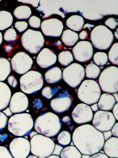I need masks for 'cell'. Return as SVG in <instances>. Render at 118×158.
Returning a JSON list of instances; mask_svg holds the SVG:
<instances>
[{"label": "cell", "mask_w": 118, "mask_h": 158, "mask_svg": "<svg viewBox=\"0 0 118 158\" xmlns=\"http://www.w3.org/2000/svg\"><path fill=\"white\" fill-rule=\"evenodd\" d=\"M72 140L81 155L88 156L100 152L105 142L103 133L90 124L81 125L74 130Z\"/></svg>", "instance_id": "6da1fadb"}, {"label": "cell", "mask_w": 118, "mask_h": 158, "mask_svg": "<svg viewBox=\"0 0 118 158\" xmlns=\"http://www.w3.org/2000/svg\"><path fill=\"white\" fill-rule=\"evenodd\" d=\"M37 133L47 137L59 135L61 129V120L58 115L52 112L40 114L34 124Z\"/></svg>", "instance_id": "7a4b0ae2"}, {"label": "cell", "mask_w": 118, "mask_h": 158, "mask_svg": "<svg viewBox=\"0 0 118 158\" xmlns=\"http://www.w3.org/2000/svg\"><path fill=\"white\" fill-rule=\"evenodd\" d=\"M34 124L33 117L29 113L16 114L8 120V129L16 136H27L32 131Z\"/></svg>", "instance_id": "3957f363"}, {"label": "cell", "mask_w": 118, "mask_h": 158, "mask_svg": "<svg viewBox=\"0 0 118 158\" xmlns=\"http://www.w3.org/2000/svg\"><path fill=\"white\" fill-rule=\"evenodd\" d=\"M30 152L38 158H46L53 154L55 143L50 138L37 135L31 139Z\"/></svg>", "instance_id": "277c9868"}, {"label": "cell", "mask_w": 118, "mask_h": 158, "mask_svg": "<svg viewBox=\"0 0 118 158\" xmlns=\"http://www.w3.org/2000/svg\"><path fill=\"white\" fill-rule=\"evenodd\" d=\"M100 95L101 89L98 83L91 79L84 81L77 91L79 100L87 105L96 104Z\"/></svg>", "instance_id": "5b68a950"}, {"label": "cell", "mask_w": 118, "mask_h": 158, "mask_svg": "<svg viewBox=\"0 0 118 158\" xmlns=\"http://www.w3.org/2000/svg\"><path fill=\"white\" fill-rule=\"evenodd\" d=\"M92 45L96 49L104 50L111 48L114 40L113 33L106 26L99 25L94 27L90 33Z\"/></svg>", "instance_id": "8992f818"}, {"label": "cell", "mask_w": 118, "mask_h": 158, "mask_svg": "<svg viewBox=\"0 0 118 158\" xmlns=\"http://www.w3.org/2000/svg\"><path fill=\"white\" fill-rule=\"evenodd\" d=\"M99 85L100 89L108 94H116L118 91V69L116 66H109L100 75Z\"/></svg>", "instance_id": "52a82bcc"}, {"label": "cell", "mask_w": 118, "mask_h": 158, "mask_svg": "<svg viewBox=\"0 0 118 158\" xmlns=\"http://www.w3.org/2000/svg\"><path fill=\"white\" fill-rule=\"evenodd\" d=\"M43 78L39 72L31 71L23 75L20 79V88L24 93L34 94L41 89Z\"/></svg>", "instance_id": "ba28073f"}, {"label": "cell", "mask_w": 118, "mask_h": 158, "mask_svg": "<svg viewBox=\"0 0 118 158\" xmlns=\"http://www.w3.org/2000/svg\"><path fill=\"white\" fill-rule=\"evenodd\" d=\"M21 42L26 50L31 54H37L44 46L45 40L40 31L29 29L22 35Z\"/></svg>", "instance_id": "9c48e42d"}, {"label": "cell", "mask_w": 118, "mask_h": 158, "mask_svg": "<svg viewBox=\"0 0 118 158\" xmlns=\"http://www.w3.org/2000/svg\"><path fill=\"white\" fill-rule=\"evenodd\" d=\"M85 71L82 65L73 63L64 69L62 73L63 80L72 88H76L85 78Z\"/></svg>", "instance_id": "30bf717a"}, {"label": "cell", "mask_w": 118, "mask_h": 158, "mask_svg": "<svg viewBox=\"0 0 118 158\" xmlns=\"http://www.w3.org/2000/svg\"><path fill=\"white\" fill-rule=\"evenodd\" d=\"M115 123L116 119L109 111L100 110L93 115V126L102 133L111 131Z\"/></svg>", "instance_id": "8fae6325"}, {"label": "cell", "mask_w": 118, "mask_h": 158, "mask_svg": "<svg viewBox=\"0 0 118 158\" xmlns=\"http://www.w3.org/2000/svg\"><path fill=\"white\" fill-rule=\"evenodd\" d=\"M10 64L15 72L20 75H24L32 68L33 60L28 54L20 52L15 54L12 58Z\"/></svg>", "instance_id": "7c38bea8"}, {"label": "cell", "mask_w": 118, "mask_h": 158, "mask_svg": "<svg viewBox=\"0 0 118 158\" xmlns=\"http://www.w3.org/2000/svg\"><path fill=\"white\" fill-rule=\"evenodd\" d=\"M9 149L14 158H27L30 153L29 140L24 137L15 138L10 144Z\"/></svg>", "instance_id": "4fadbf2b"}, {"label": "cell", "mask_w": 118, "mask_h": 158, "mask_svg": "<svg viewBox=\"0 0 118 158\" xmlns=\"http://www.w3.org/2000/svg\"><path fill=\"white\" fill-rule=\"evenodd\" d=\"M73 53V56L78 62H88L93 56V46L88 41H81L74 47Z\"/></svg>", "instance_id": "5bb4252c"}, {"label": "cell", "mask_w": 118, "mask_h": 158, "mask_svg": "<svg viewBox=\"0 0 118 158\" xmlns=\"http://www.w3.org/2000/svg\"><path fill=\"white\" fill-rule=\"evenodd\" d=\"M72 117L76 123L85 124L92 121L93 113L89 106L84 103H81L74 108Z\"/></svg>", "instance_id": "9a60e30c"}, {"label": "cell", "mask_w": 118, "mask_h": 158, "mask_svg": "<svg viewBox=\"0 0 118 158\" xmlns=\"http://www.w3.org/2000/svg\"><path fill=\"white\" fill-rule=\"evenodd\" d=\"M73 102V98L66 90H63L59 95L50 102L53 110L57 113H62L70 108Z\"/></svg>", "instance_id": "2e32d148"}, {"label": "cell", "mask_w": 118, "mask_h": 158, "mask_svg": "<svg viewBox=\"0 0 118 158\" xmlns=\"http://www.w3.org/2000/svg\"><path fill=\"white\" fill-rule=\"evenodd\" d=\"M41 29L45 36L58 37L63 33V24L59 19H50L41 23Z\"/></svg>", "instance_id": "e0dca14e"}, {"label": "cell", "mask_w": 118, "mask_h": 158, "mask_svg": "<svg viewBox=\"0 0 118 158\" xmlns=\"http://www.w3.org/2000/svg\"><path fill=\"white\" fill-rule=\"evenodd\" d=\"M10 109L12 113L20 114L29 107V100L25 94L17 92L12 96L10 102Z\"/></svg>", "instance_id": "ac0fdd59"}, {"label": "cell", "mask_w": 118, "mask_h": 158, "mask_svg": "<svg viewBox=\"0 0 118 158\" xmlns=\"http://www.w3.org/2000/svg\"><path fill=\"white\" fill-rule=\"evenodd\" d=\"M36 60L37 64L41 68H48L56 64L57 56L52 50L44 48L39 53Z\"/></svg>", "instance_id": "d6986e66"}, {"label": "cell", "mask_w": 118, "mask_h": 158, "mask_svg": "<svg viewBox=\"0 0 118 158\" xmlns=\"http://www.w3.org/2000/svg\"><path fill=\"white\" fill-rule=\"evenodd\" d=\"M104 154L109 158H118V137H111L104 142L103 147Z\"/></svg>", "instance_id": "ffe728a7"}, {"label": "cell", "mask_w": 118, "mask_h": 158, "mask_svg": "<svg viewBox=\"0 0 118 158\" xmlns=\"http://www.w3.org/2000/svg\"><path fill=\"white\" fill-rule=\"evenodd\" d=\"M11 98V91L7 85L0 82V111L7 108Z\"/></svg>", "instance_id": "44dd1931"}, {"label": "cell", "mask_w": 118, "mask_h": 158, "mask_svg": "<svg viewBox=\"0 0 118 158\" xmlns=\"http://www.w3.org/2000/svg\"><path fill=\"white\" fill-rule=\"evenodd\" d=\"M97 104L98 108L101 111H109L116 104V101L111 94L104 93L100 95Z\"/></svg>", "instance_id": "7402d4cb"}, {"label": "cell", "mask_w": 118, "mask_h": 158, "mask_svg": "<svg viewBox=\"0 0 118 158\" xmlns=\"http://www.w3.org/2000/svg\"><path fill=\"white\" fill-rule=\"evenodd\" d=\"M85 20L83 17L78 15L70 16L66 21V26L73 31H80L83 28Z\"/></svg>", "instance_id": "603a6c76"}, {"label": "cell", "mask_w": 118, "mask_h": 158, "mask_svg": "<svg viewBox=\"0 0 118 158\" xmlns=\"http://www.w3.org/2000/svg\"><path fill=\"white\" fill-rule=\"evenodd\" d=\"M45 80L49 84H56L62 79V71L59 67H53L45 73Z\"/></svg>", "instance_id": "cb8c5ba5"}, {"label": "cell", "mask_w": 118, "mask_h": 158, "mask_svg": "<svg viewBox=\"0 0 118 158\" xmlns=\"http://www.w3.org/2000/svg\"><path fill=\"white\" fill-rule=\"evenodd\" d=\"M79 39L78 34L70 29H66L62 33L61 40L68 47L73 46L77 43Z\"/></svg>", "instance_id": "d4e9b609"}, {"label": "cell", "mask_w": 118, "mask_h": 158, "mask_svg": "<svg viewBox=\"0 0 118 158\" xmlns=\"http://www.w3.org/2000/svg\"><path fill=\"white\" fill-rule=\"evenodd\" d=\"M13 23V17L7 11H0V30L2 31L9 28Z\"/></svg>", "instance_id": "484cf974"}, {"label": "cell", "mask_w": 118, "mask_h": 158, "mask_svg": "<svg viewBox=\"0 0 118 158\" xmlns=\"http://www.w3.org/2000/svg\"><path fill=\"white\" fill-rule=\"evenodd\" d=\"M11 70V67L9 60L6 58L0 57V82L7 78Z\"/></svg>", "instance_id": "4316f807"}, {"label": "cell", "mask_w": 118, "mask_h": 158, "mask_svg": "<svg viewBox=\"0 0 118 158\" xmlns=\"http://www.w3.org/2000/svg\"><path fill=\"white\" fill-rule=\"evenodd\" d=\"M81 153L74 146H69L63 148L61 151L60 158H81Z\"/></svg>", "instance_id": "83f0119b"}, {"label": "cell", "mask_w": 118, "mask_h": 158, "mask_svg": "<svg viewBox=\"0 0 118 158\" xmlns=\"http://www.w3.org/2000/svg\"><path fill=\"white\" fill-rule=\"evenodd\" d=\"M13 14L17 19L26 20L30 19L32 12L29 7L26 6H22L16 8L14 11Z\"/></svg>", "instance_id": "f1b7e54d"}, {"label": "cell", "mask_w": 118, "mask_h": 158, "mask_svg": "<svg viewBox=\"0 0 118 158\" xmlns=\"http://www.w3.org/2000/svg\"><path fill=\"white\" fill-rule=\"evenodd\" d=\"M85 71L86 77L90 79H96L100 73V69L94 64L87 65Z\"/></svg>", "instance_id": "f546056e"}, {"label": "cell", "mask_w": 118, "mask_h": 158, "mask_svg": "<svg viewBox=\"0 0 118 158\" xmlns=\"http://www.w3.org/2000/svg\"><path fill=\"white\" fill-rule=\"evenodd\" d=\"M59 63L64 66H68L73 61L72 53L69 51H63L58 56Z\"/></svg>", "instance_id": "4dcf8cb0"}, {"label": "cell", "mask_w": 118, "mask_h": 158, "mask_svg": "<svg viewBox=\"0 0 118 158\" xmlns=\"http://www.w3.org/2000/svg\"><path fill=\"white\" fill-rule=\"evenodd\" d=\"M93 60L95 63V65L98 67L102 68L103 66L106 65L108 61V55L106 53L98 52L94 55Z\"/></svg>", "instance_id": "1f68e13d"}, {"label": "cell", "mask_w": 118, "mask_h": 158, "mask_svg": "<svg viewBox=\"0 0 118 158\" xmlns=\"http://www.w3.org/2000/svg\"><path fill=\"white\" fill-rule=\"evenodd\" d=\"M72 136L68 131H63L60 132L57 136V142L59 145L61 146H68L71 143Z\"/></svg>", "instance_id": "d6a6232c"}, {"label": "cell", "mask_w": 118, "mask_h": 158, "mask_svg": "<svg viewBox=\"0 0 118 158\" xmlns=\"http://www.w3.org/2000/svg\"><path fill=\"white\" fill-rule=\"evenodd\" d=\"M108 59L110 62L113 65H118V43H115L109 52Z\"/></svg>", "instance_id": "836d02e7"}, {"label": "cell", "mask_w": 118, "mask_h": 158, "mask_svg": "<svg viewBox=\"0 0 118 158\" xmlns=\"http://www.w3.org/2000/svg\"><path fill=\"white\" fill-rule=\"evenodd\" d=\"M61 89L60 86L50 87L45 86L42 90V95L47 99H51L52 97Z\"/></svg>", "instance_id": "e575fe53"}, {"label": "cell", "mask_w": 118, "mask_h": 158, "mask_svg": "<svg viewBox=\"0 0 118 158\" xmlns=\"http://www.w3.org/2000/svg\"><path fill=\"white\" fill-rule=\"evenodd\" d=\"M17 39V35L14 29H8L6 31L4 35V39L8 42L13 43Z\"/></svg>", "instance_id": "d590c367"}, {"label": "cell", "mask_w": 118, "mask_h": 158, "mask_svg": "<svg viewBox=\"0 0 118 158\" xmlns=\"http://www.w3.org/2000/svg\"><path fill=\"white\" fill-rule=\"evenodd\" d=\"M30 26L35 29H39L41 26V20L37 16H32L29 20Z\"/></svg>", "instance_id": "8d00e7d4"}, {"label": "cell", "mask_w": 118, "mask_h": 158, "mask_svg": "<svg viewBox=\"0 0 118 158\" xmlns=\"http://www.w3.org/2000/svg\"><path fill=\"white\" fill-rule=\"evenodd\" d=\"M8 117L2 112L0 111V132L6 128L7 125Z\"/></svg>", "instance_id": "74e56055"}, {"label": "cell", "mask_w": 118, "mask_h": 158, "mask_svg": "<svg viewBox=\"0 0 118 158\" xmlns=\"http://www.w3.org/2000/svg\"><path fill=\"white\" fill-rule=\"evenodd\" d=\"M0 158H14L6 146H0Z\"/></svg>", "instance_id": "f35d334b"}, {"label": "cell", "mask_w": 118, "mask_h": 158, "mask_svg": "<svg viewBox=\"0 0 118 158\" xmlns=\"http://www.w3.org/2000/svg\"><path fill=\"white\" fill-rule=\"evenodd\" d=\"M104 24L110 29L114 30L118 27V22L116 19L111 17L106 20V22H104Z\"/></svg>", "instance_id": "ab89813d"}, {"label": "cell", "mask_w": 118, "mask_h": 158, "mask_svg": "<svg viewBox=\"0 0 118 158\" xmlns=\"http://www.w3.org/2000/svg\"><path fill=\"white\" fill-rule=\"evenodd\" d=\"M15 27L20 33H22L28 28V23L26 22H16L15 23Z\"/></svg>", "instance_id": "60d3db41"}, {"label": "cell", "mask_w": 118, "mask_h": 158, "mask_svg": "<svg viewBox=\"0 0 118 158\" xmlns=\"http://www.w3.org/2000/svg\"><path fill=\"white\" fill-rule=\"evenodd\" d=\"M8 82L10 84V85L12 86L13 88H15L17 86L18 82L17 78L15 77L14 75L8 76L7 78Z\"/></svg>", "instance_id": "b9f144b4"}, {"label": "cell", "mask_w": 118, "mask_h": 158, "mask_svg": "<svg viewBox=\"0 0 118 158\" xmlns=\"http://www.w3.org/2000/svg\"><path fill=\"white\" fill-rule=\"evenodd\" d=\"M63 149V146L59 145V144H55V147H54V149L53 152V155H57L59 156L62 150Z\"/></svg>", "instance_id": "7bdbcfd3"}, {"label": "cell", "mask_w": 118, "mask_h": 158, "mask_svg": "<svg viewBox=\"0 0 118 158\" xmlns=\"http://www.w3.org/2000/svg\"><path fill=\"white\" fill-rule=\"evenodd\" d=\"M112 135L115 137H118V123H116L115 125L113 126V127L111 129Z\"/></svg>", "instance_id": "ee69618b"}, {"label": "cell", "mask_w": 118, "mask_h": 158, "mask_svg": "<svg viewBox=\"0 0 118 158\" xmlns=\"http://www.w3.org/2000/svg\"><path fill=\"white\" fill-rule=\"evenodd\" d=\"M88 37V31L86 30H83L81 32L80 35H79V37L81 40H85L87 39Z\"/></svg>", "instance_id": "f6af8a7d"}, {"label": "cell", "mask_w": 118, "mask_h": 158, "mask_svg": "<svg viewBox=\"0 0 118 158\" xmlns=\"http://www.w3.org/2000/svg\"><path fill=\"white\" fill-rule=\"evenodd\" d=\"M89 158H109L104 153L102 152H98L96 154L90 156Z\"/></svg>", "instance_id": "bcb514c9"}, {"label": "cell", "mask_w": 118, "mask_h": 158, "mask_svg": "<svg viewBox=\"0 0 118 158\" xmlns=\"http://www.w3.org/2000/svg\"><path fill=\"white\" fill-rule=\"evenodd\" d=\"M34 104V107L37 108V109H40L43 107V103L41 102V101L40 99H36L33 102Z\"/></svg>", "instance_id": "7dc6e473"}, {"label": "cell", "mask_w": 118, "mask_h": 158, "mask_svg": "<svg viewBox=\"0 0 118 158\" xmlns=\"http://www.w3.org/2000/svg\"><path fill=\"white\" fill-rule=\"evenodd\" d=\"M113 113L112 114L114 116L116 120H118V104H115L113 108Z\"/></svg>", "instance_id": "c3c4849f"}, {"label": "cell", "mask_w": 118, "mask_h": 158, "mask_svg": "<svg viewBox=\"0 0 118 158\" xmlns=\"http://www.w3.org/2000/svg\"><path fill=\"white\" fill-rule=\"evenodd\" d=\"M102 133H103V138H104V141H106V140H109L112 136V135L111 131L103 132Z\"/></svg>", "instance_id": "681fc988"}, {"label": "cell", "mask_w": 118, "mask_h": 158, "mask_svg": "<svg viewBox=\"0 0 118 158\" xmlns=\"http://www.w3.org/2000/svg\"><path fill=\"white\" fill-rule=\"evenodd\" d=\"M2 113H4L6 115H7V116H10V117H11V116H12V114H13V113H12V112L11 111V110H10V108H7L6 110H3V111H2Z\"/></svg>", "instance_id": "f907efd6"}, {"label": "cell", "mask_w": 118, "mask_h": 158, "mask_svg": "<svg viewBox=\"0 0 118 158\" xmlns=\"http://www.w3.org/2000/svg\"><path fill=\"white\" fill-rule=\"evenodd\" d=\"M88 27V30L90 31V30H91L92 28H94L95 27V26L94 25H92V24H86L84 26H83V29H86V28H87Z\"/></svg>", "instance_id": "816d5d0a"}, {"label": "cell", "mask_w": 118, "mask_h": 158, "mask_svg": "<svg viewBox=\"0 0 118 158\" xmlns=\"http://www.w3.org/2000/svg\"><path fill=\"white\" fill-rule=\"evenodd\" d=\"M90 108L92 109V111H95L96 113L97 111H98V110H99V108H98L97 104H95L93 105H92V106L90 107Z\"/></svg>", "instance_id": "f5cc1de1"}, {"label": "cell", "mask_w": 118, "mask_h": 158, "mask_svg": "<svg viewBox=\"0 0 118 158\" xmlns=\"http://www.w3.org/2000/svg\"><path fill=\"white\" fill-rule=\"evenodd\" d=\"M62 121L65 123H68L70 122V117L69 116H66V117H65L63 118Z\"/></svg>", "instance_id": "db71d44e"}, {"label": "cell", "mask_w": 118, "mask_h": 158, "mask_svg": "<svg viewBox=\"0 0 118 158\" xmlns=\"http://www.w3.org/2000/svg\"><path fill=\"white\" fill-rule=\"evenodd\" d=\"M37 132H34V131H31V133H30V138L31 139L34 136H36V135H37Z\"/></svg>", "instance_id": "11a10c76"}, {"label": "cell", "mask_w": 118, "mask_h": 158, "mask_svg": "<svg viewBox=\"0 0 118 158\" xmlns=\"http://www.w3.org/2000/svg\"><path fill=\"white\" fill-rule=\"evenodd\" d=\"M113 96V97H114V98H115V100L116 101V102H118V94H114L113 95H112Z\"/></svg>", "instance_id": "9f6ffc18"}, {"label": "cell", "mask_w": 118, "mask_h": 158, "mask_svg": "<svg viewBox=\"0 0 118 158\" xmlns=\"http://www.w3.org/2000/svg\"><path fill=\"white\" fill-rule=\"evenodd\" d=\"M60 158V156H57V155H50V156H49V157H47V158Z\"/></svg>", "instance_id": "6f0895ef"}, {"label": "cell", "mask_w": 118, "mask_h": 158, "mask_svg": "<svg viewBox=\"0 0 118 158\" xmlns=\"http://www.w3.org/2000/svg\"><path fill=\"white\" fill-rule=\"evenodd\" d=\"M27 158H38V157H37L36 156H35V155H29L28 156V157Z\"/></svg>", "instance_id": "680465c9"}, {"label": "cell", "mask_w": 118, "mask_h": 158, "mask_svg": "<svg viewBox=\"0 0 118 158\" xmlns=\"http://www.w3.org/2000/svg\"><path fill=\"white\" fill-rule=\"evenodd\" d=\"M2 42V33L0 32V45L1 44Z\"/></svg>", "instance_id": "91938a15"}, {"label": "cell", "mask_w": 118, "mask_h": 158, "mask_svg": "<svg viewBox=\"0 0 118 158\" xmlns=\"http://www.w3.org/2000/svg\"><path fill=\"white\" fill-rule=\"evenodd\" d=\"M90 156L86 155H81V158H89Z\"/></svg>", "instance_id": "94428289"}, {"label": "cell", "mask_w": 118, "mask_h": 158, "mask_svg": "<svg viewBox=\"0 0 118 158\" xmlns=\"http://www.w3.org/2000/svg\"><path fill=\"white\" fill-rule=\"evenodd\" d=\"M118 29H116V31H115V36L116 37V38L118 39Z\"/></svg>", "instance_id": "6125c7cd"}]
</instances>
